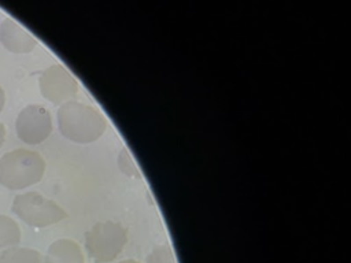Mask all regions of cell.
Returning <instances> with one entry per match:
<instances>
[{"label": "cell", "instance_id": "7", "mask_svg": "<svg viewBox=\"0 0 351 263\" xmlns=\"http://www.w3.org/2000/svg\"><path fill=\"white\" fill-rule=\"evenodd\" d=\"M0 42L12 53H27L37 45L36 38L10 18H5L0 25Z\"/></svg>", "mask_w": 351, "mask_h": 263}, {"label": "cell", "instance_id": "11", "mask_svg": "<svg viewBox=\"0 0 351 263\" xmlns=\"http://www.w3.org/2000/svg\"><path fill=\"white\" fill-rule=\"evenodd\" d=\"M145 263H177V260L169 245H158L147 256Z\"/></svg>", "mask_w": 351, "mask_h": 263}, {"label": "cell", "instance_id": "4", "mask_svg": "<svg viewBox=\"0 0 351 263\" xmlns=\"http://www.w3.org/2000/svg\"><path fill=\"white\" fill-rule=\"evenodd\" d=\"M11 210L19 219L33 227L51 226L67 216L66 211L58 203L37 192L18 195L12 201Z\"/></svg>", "mask_w": 351, "mask_h": 263}, {"label": "cell", "instance_id": "3", "mask_svg": "<svg viewBox=\"0 0 351 263\" xmlns=\"http://www.w3.org/2000/svg\"><path fill=\"white\" fill-rule=\"evenodd\" d=\"M128 242V229L119 222H97L85 233V248L95 263L112 262Z\"/></svg>", "mask_w": 351, "mask_h": 263}, {"label": "cell", "instance_id": "1", "mask_svg": "<svg viewBox=\"0 0 351 263\" xmlns=\"http://www.w3.org/2000/svg\"><path fill=\"white\" fill-rule=\"evenodd\" d=\"M56 118L62 136L77 144L93 142L107 129V121L99 110L75 100L63 103Z\"/></svg>", "mask_w": 351, "mask_h": 263}, {"label": "cell", "instance_id": "14", "mask_svg": "<svg viewBox=\"0 0 351 263\" xmlns=\"http://www.w3.org/2000/svg\"><path fill=\"white\" fill-rule=\"evenodd\" d=\"M4 103H5V95H4L3 88L0 86V112H1V110H3V107H4Z\"/></svg>", "mask_w": 351, "mask_h": 263}, {"label": "cell", "instance_id": "13", "mask_svg": "<svg viewBox=\"0 0 351 263\" xmlns=\"http://www.w3.org/2000/svg\"><path fill=\"white\" fill-rule=\"evenodd\" d=\"M4 138H5V127H4L3 123H0V148L4 142Z\"/></svg>", "mask_w": 351, "mask_h": 263}, {"label": "cell", "instance_id": "6", "mask_svg": "<svg viewBox=\"0 0 351 263\" xmlns=\"http://www.w3.org/2000/svg\"><path fill=\"white\" fill-rule=\"evenodd\" d=\"M38 85L47 100L60 105L74 99L78 92V82L62 64L49 66L41 74Z\"/></svg>", "mask_w": 351, "mask_h": 263}, {"label": "cell", "instance_id": "5", "mask_svg": "<svg viewBox=\"0 0 351 263\" xmlns=\"http://www.w3.org/2000/svg\"><path fill=\"white\" fill-rule=\"evenodd\" d=\"M15 130L18 138L29 145H37L52 133L49 111L40 104L26 105L16 116Z\"/></svg>", "mask_w": 351, "mask_h": 263}, {"label": "cell", "instance_id": "12", "mask_svg": "<svg viewBox=\"0 0 351 263\" xmlns=\"http://www.w3.org/2000/svg\"><path fill=\"white\" fill-rule=\"evenodd\" d=\"M118 166L121 168V171H123L128 177H140V171L134 163V160L132 159L130 153L126 149H122V152H119L118 156Z\"/></svg>", "mask_w": 351, "mask_h": 263}, {"label": "cell", "instance_id": "9", "mask_svg": "<svg viewBox=\"0 0 351 263\" xmlns=\"http://www.w3.org/2000/svg\"><path fill=\"white\" fill-rule=\"evenodd\" d=\"M21 241V230L14 219L0 215V252L14 248Z\"/></svg>", "mask_w": 351, "mask_h": 263}, {"label": "cell", "instance_id": "8", "mask_svg": "<svg viewBox=\"0 0 351 263\" xmlns=\"http://www.w3.org/2000/svg\"><path fill=\"white\" fill-rule=\"evenodd\" d=\"M43 263H85V256L75 241L60 238L48 247Z\"/></svg>", "mask_w": 351, "mask_h": 263}, {"label": "cell", "instance_id": "15", "mask_svg": "<svg viewBox=\"0 0 351 263\" xmlns=\"http://www.w3.org/2000/svg\"><path fill=\"white\" fill-rule=\"evenodd\" d=\"M119 263H140V262H137L134 259H125V260H121Z\"/></svg>", "mask_w": 351, "mask_h": 263}, {"label": "cell", "instance_id": "2", "mask_svg": "<svg viewBox=\"0 0 351 263\" xmlns=\"http://www.w3.org/2000/svg\"><path fill=\"white\" fill-rule=\"evenodd\" d=\"M45 171V160L38 152L18 148L0 158V184L11 190L37 184Z\"/></svg>", "mask_w": 351, "mask_h": 263}, {"label": "cell", "instance_id": "10", "mask_svg": "<svg viewBox=\"0 0 351 263\" xmlns=\"http://www.w3.org/2000/svg\"><path fill=\"white\" fill-rule=\"evenodd\" d=\"M0 263H43V256L36 249L14 247L0 253Z\"/></svg>", "mask_w": 351, "mask_h": 263}]
</instances>
